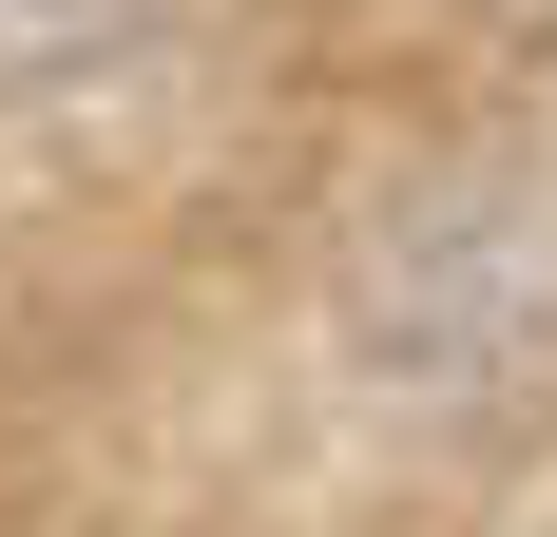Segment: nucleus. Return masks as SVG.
I'll return each instance as SVG.
<instances>
[{"instance_id":"nucleus-1","label":"nucleus","mask_w":557,"mask_h":537,"mask_svg":"<svg viewBox=\"0 0 557 537\" xmlns=\"http://www.w3.org/2000/svg\"><path fill=\"white\" fill-rule=\"evenodd\" d=\"M154 20V0H0V77H77V58H115Z\"/></svg>"}]
</instances>
